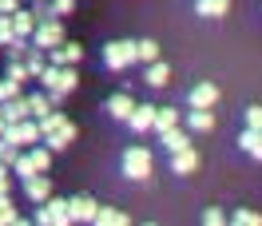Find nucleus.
Returning <instances> with one entry per match:
<instances>
[{
    "instance_id": "f257e3e1",
    "label": "nucleus",
    "mask_w": 262,
    "mask_h": 226,
    "mask_svg": "<svg viewBox=\"0 0 262 226\" xmlns=\"http://www.w3.org/2000/svg\"><path fill=\"white\" fill-rule=\"evenodd\" d=\"M36 123H40V143L48 147V151H68V147L76 143V123L64 111H56V107L48 115H40Z\"/></svg>"
},
{
    "instance_id": "f03ea898",
    "label": "nucleus",
    "mask_w": 262,
    "mask_h": 226,
    "mask_svg": "<svg viewBox=\"0 0 262 226\" xmlns=\"http://www.w3.org/2000/svg\"><path fill=\"white\" fill-rule=\"evenodd\" d=\"M36 80H44V96L52 99V107L60 103V99L68 96V92H76V83H80V76H76V64H48Z\"/></svg>"
},
{
    "instance_id": "7ed1b4c3",
    "label": "nucleus",
    "mask_w": 262,
    "mask_h": 226,
    "mask_svg": "<svg viewBox=\"0 0 262 226\" xmlns=\"http://www.w3.org/2000/svg\"><path fill=\"white\" fill-rule=\"evenodd\" d=\"M0 139H8L12 147H20V151H24V147L40 143V123H36V119H16V123H8V127H4V135H0Z\"/></svg>"
},
{
    "instance_id": "20e7f679",
    "label": "nucleus",
    "mask_w": 262,
    "mask_h": 226,
    "mask_svg": "<svg viewBox=\"0 0 262 226\" xmlns=\"http://www.w3.org/2000/svg\"><path fill=\"white\" fill-rule=\"evenodd\" d=\"M151 151L147 147H131L127 155H123V175L135 178V183H143V178H151Z\"/></svg>"
},
{
    "instance_id": "39448f33",
    "label": "nucleus",
    "mask_w": 262,
    "mask_h": 226,
    "mask_svg": "<svg viewBox=\"0 0 262 226\" xmlns=\"http://www.w3.org/2000/svg\"><path fill=\"white\" fill-rule=\"evenodd\" d=\"M103 64L112 67V72H123V67L135 64V40H115L103 48Z\"/></svg>"
},
{
    "instance_id": "423d86ee",
    "label": "nucleus",
    "mask_w": 262,
    "mask_h": 226,
    "mask_svg": "<svg viewBox=\"0 0 262 226\" xmlns=\"http://www.w3.org/2000/svg\"><path fill=\"white\" fill-rule=\"evenodd\" d=\"M32 36H36V48L48 52V48H56V44H64V24H60L56 16L52 20H36Z\"/></svg>"
},
{
    "instance_id": "0eeeda50",
    "label": "nucleus",
    "mask_w": 262,
    "mask_h": 226,
    "mask_svg": "<svg viewBox=\"0 0 262 226\" xmlns=\"http://www.w3.org/2000/svg\"><path fill=\"white\" fill-rule=\"evenodd\" d=\"M36 222L40 226H68V198H44L36 210Z\"/></svg>"
},
{
    "instance_id": "6e6552de",
    "label": "nucleus",
    "mask_w": 262,
    "mask_h": 226,
    "mask_svg": "<svg viewBox=\"0 0 262 226\" xmlns=\"http://www.w3.org/2000/svg\"><path fill=\"white\" fill-rule=\"evenodd\" d=\"M171 171H175V175H195L199 171V155H195L191 143L179 147V151H171Z\"/></svg>"
},
{
    "instance_id": "1a4fd4ad",
    "label": "nucleus",
    "mask_w": 262,
    "mask_h": 226,
    "mask_svg": "<svg viewBox=\"0 0 262 226\" xmlns=\"http://www.w3.org/2000/svg\"><path fill=\"white\" fill-rule=\"evenodd\" d=\"M92 214H96V198H88V194L68 198V222H92Z\"/></svg>"
},
{
    "instance_id": "9d476101",
    "label": "nucleus",
    "mask_w": 262,
    "mask_h": 226,
    "mask_svg": "<svg viewBox=\"0 0 262 226\" xmlns=\"http://www.w3.org/2000/svg\"><path fill=\"white\" fill-rule=\"evenodd\" d=\"M187 103H191V107H199V111H211L214 103H219V87H214V83H199V87H191Z\"/></svg>"
},
{
    "instance_id": "9b49d317",
    "label": "nucleus",
    "mask_w": 262,
    "mask_h": 226,
    "mask_svg": "<svg viewBox=\"0 0 262 226\" xmlns=\"http://www.w3.org/2000/svg\"><path fill=\"white\" fill-rule=\"evenodd\" d=\"M83 60V48L80 44H56V48H48V64H80Z\"/></svg>"
},
{
    "instance_id": "f8f14e48",
    "label": "nucleus",
    "mask_w": 262,
    "mask_h": 226,
    "mask_svg": "<svg viewBox=\"0 0 262 226\" xmlns=\"http://www.w3.org/2000/svg\"><path fill=\"white\" fill-rule=\"evenodd\" d=\"M24 194H28L32 202H44V198L52 194V178L48 175H28L24 178Z\"/></svg>"
},
{
    "instance_id": "ddd939ff",
    "label": "nucleus",
    "mask_w": 262,
    "mask_h": 226,
    "mask_svg": "<svg viewBox=\"0 0 262 226\" xmlns=\"http://www.w3.org/2000/svg\"><path fill=\"white\" fill-rule=\"evenodd\" d=\"M151 119H155V107L151 103H135L127 115V127L131 131H151Z\"/></svg>"
},
{
    "instance_id": "4468645a",
    "label": "nucleus",
    "mask_w": 262,
    "mask_h": 226,
    "mask_svg": "<svg viewBox=\"0 0 262 226\" xmlns=\"http://www.w3.org/2000/svg\"><path fill=\"white\" fill-rule=\"evenodd\" d=\"M0 115H4V123H16V119H28V99L24 96H12L0 103Z\"/></svg>"
},
{
    "instance_id": "2eb2a0df",
    "label": "nucleus",
    "mask_w": 262,
    "mask_h": 226,
    "mask_svg": "<svg viewBox=\"0 0 262 226\" xmlns=\"http://www.w3.org/2000/svg\"><path fill=\"white\" fill-rule=\"evenodd\" d=\"M167 80H171V67H167L163 60H151L147 72H143V83H147V87H167Z\"/></svg>"
},
{
    "instance_id": "dca6fc26",
    "label": "nucleus",
    "mask_w": 262,
    "mask_h": 226,
    "mask_svg": "<svg viewBox=\"0 0 262 226\" xmlns=\"http://www.w3.org/2000/svg\"><path fill=\"white\" fill-rule=\"evenodd\" d=\"M32 28H36V12H32V8H16V12H12V32L28 40Z\"/></svg>"
},
{
    "instance_id": "f3484780",
    "label": "nucleus",
    "mask_w": 262,
    "mask_h": 226,
    "mask_svg": "<svg viewBox=\"0 0 262 226\" xmlns=\"http://www.w3.org/2000/svg\"><path fill=\"white\" fill-rule=\"evenodd\" d=\"M195 12L207 16V20H219V16L230 12V0H195Z\"/></svg>"
},
{
    "instance_id": "a211bd4d",
    "label": "nucleus",
    "mask_w": 262,
    "mask_h": 226,
    "mask_svg": "<svg viewBox=\"0 0 262 226\" xmlns=\"http://www.w3.org/2000/svg\"><path fill=\"white\" fill-rule=\"evenodd\" d=\"M131 107H135V99H131L127 92H115V96L107 99V111H112L115 119H123V123H127V115H131Z\"/></svg>"
},
{
    "instance_id": "6ab92c4d",
    "label": "nucleus",
    "mask_w": 262,
    "mask_h": 226,
    "mask_svg": "<svg viewBox=\"0 0 262 226\" xmlns=\"http://www.w3.org/2000/svg\"><path fill=\"white\" fill-rule=\"evenodd\" d=\"M92 222H99V226H123V222H127V214H123V210H115V207H96Z\"/></svg>"
},
{
    "instance_id": "aec40b11",
    "label": "nucleus",
    "mask_w": 262,
    "mask_h": 226,
    "mask_svg": "<svg viewBox=\"0 0 262 226\" xmlns=\"http://www.w3.org/2000/svg\"><path fill=\"white\" fill-rule=\"evenodd\" d=\"M187 127H191V131H214V107H211V111H199V107H191V115H187Z\"/></svg>"
},
{
    "instance_id": "412c9836",
    "label": "nucleus",
    "mask_w": 262,
    "mask_h": 226,
    "mask_svg": "<svg viewBox=\"0 0 262 226\" xmlns=\"http://www.w3.org/2000/svg\"><path fill=\"white\" fill-rule=\"evenodd\" d=\"M183 115L175 111V107H155V119H151V127L155 131H167V127H179Z\"/></svg>"
},
{
    "instance_id": "4be33fe9",
    "label": "nucleus",
    "mask_w": 262,
    "mask_h": 226,
    "mask_svg": "<svg viewBox=\"0 0 262 226\" xmlns=\"http://www.w3.org/2000/svg\"><path fill=\"white\" fill-rule=\"evenodd\" d=\"M20 64L28 67V76H32V80H36V76H40V72L48 67V60H44V52H40V48H28V52H24V56H20Z\"/></svg>"
},
{
    "instance_id": "5701e85b",
    "label": "nucleus",
    "mask_w": 262,
    "mask_h": 226,
    "mask_svg": "<svg viewBox=\"0 0 262 226\" xmlns=\"http://www.w3.org/2000/svg\"><path fill=\"white\" fill-rule=\"evenodd\" d=\"M28 159H32L36 175H48V171H52V151H48V147H36V143H32V151H28Z\"/></svg>"
},
{
    "instance_id": "b1692460",
    "label": "nucleus",
    "mask_w": 262,
    "mask_h": 226,
    "mask_svg": "<svg viewBox=\"0 0 262 226\" xmlns=\"http://www.w3.org/2000/svg\"><path fill=\"white\" fill-rule=\"evenodd\" d=\"M28 99V115H32V119H40V115H48L52 111V99L44 96V92H36V96H24Z\"/></svg>"
},
{
    "instance_id": "393cba45",
    "label": "nucleus",
    "mask_w": 262,
    "mask_h": 226,
    "mask_svg": "<svg viewBox=\"0 0 262 226\" xmlns=\"http://www.w3.org/2000/svg\"><path fill=\"white\" fill-rule=\"evenodd\" d=\"M159 139H163V147H167V151H179V147H187V143H191V139H187V135H183L179 127H167V131H159Z\"/></svg>"
},
{
    "instance_id": "a878e982",
    "label": "nucleus",
    "mask_w": 262,
    "mask_h": 226,
    "mask_svg": "<svg viewBox=\"0 0 262 226\" xmlns=\"http://www.w3.org/2000/svg\"><path fill=\"white\" fill-rule=\"evenodd\" d=\"M135 60H143V64L159 60V44L155 40H135Z\"/></svg>"
},
{
    "instance_id": "bb28decb",
    "label": "nucleus",
    "mask_w": 262,
    "mask_h": 226,
    "mask_svg": "<svg viewBox=\"0 0 262 226\" xmlns=\"http://www.w3.org/2000/svg\"><path fill=\"white\" fill-rule=\"evenodd\" d=\"M238 143H243V151H246V155H254V159L262 155V139H258V131H254V127H246Z\"/></svg>"
},
{
    "instance_id": "cd10ccee",
    "label": "nucleus",
    "mask_w": 262,
    "mask_h": 226,
    "mask_svg": "<svg viewBox=\"0 0 262 226\" xmlns=\"http://www.w3.org/2000/svg\"><path fill=\"white\" fill-rule=\"evenodd\" d=\"M12 222H20V214H16V207H12V198L0 194V226H12Z\"/></svg>"
},
{
    "instance_id": "c85d7f7f",
    "label": "nucleus",
    "mask_w": 262,
    "mask_h": 226,
    "mask_svg": "<svg viewBox=\"0 0 262 226\" xmlns=\"http://www.w3.org/2000/svg\"><path fill=\"white\" fill-rule=\"evenodd\" d=\"M16 40V32H12V16H0V48H8Z\"/></svg>"
},
{
    "instance_id": "c756f323",
    "label": "nucleus",
    "mask_w": 262,
    "mask_h": 226,
    "mask_svg": "<svg viewBox=\"0 0 262 226\" xmlns=\"http://www.w3.org/2000/svg\"><path fill=\"white\" fill-rule=\"evenodd\" d=\"M12 96H20V83L4 76V80H0V103H4V99H12Z\"/></svg>"
},
{
    "instance_id": "7c9ffc66",
    "label": "nucleus",
    "mask_w": 262,
    "mask_h": 226,
    "mask_svg": "<svg viewBox=\"0 0 262 226\" xmlns=\"http://www.w3.org/2000/svg\"><path fill=\"white\" fill-rule=\"evenodd\" d=\"M234 222H238V226H258V210H234Z\"/></svg>"
},
{
    "instance_id": "2f4dec72",
    "label": "nucleus",
    "mask_w": 262,
    "mask_h": 226,
    "mask_svg": "<svg viewBox=\"0 0 262 226\" xmlns=\"http://www.w3.org/2000/svg\"><path fill=\"white\" fill-rule=\"evenodd\" d=\"M8 80H16V83H24V80H32V76H28V67L20 64V60H12V64H8Z\"/></svg>"
},
{
    "instance_id": "473e14b6",
    "label": "nucleus",
    "mask_w": 262,
    "mask_h": 226,
    "mask_svg": "<svg viewBox=\"0 0 262 226\" xmlns=\"http://www.w3.org/2000/svg\"><path fill=\"white\" fill-rule=\"evenodd\" d=\"M48 8H52V16H72V8H76V0H52Z\"/></svg>"
},
{
    "instance_id": "72a5a7b5",
    "label": "nucleus",
    "mask_w": 262,
    "mask_h": 226,
    "mask_svg": "<svg viewBox=\"0 0 262 226\" xmlns=\"http://www.w3.org/2000/svg\"><path fill=\"white\" fill-rule=\"evenodd\" d=\"M16 151H20V147H12L8 139H0V163H12V159H16Z\"/></svg>"
},
{
    "instance_id": "f704fd0d",
    "label": "nucleus",
    "mask_w": 262,
    "mask_h": 226,
    "mask_svg": "<svg viewBox=\"0 0 262 226\" xmlns=\"http://www.w3.org/2000/svg\"><path fill=\"white\" fill-rule=\"evenodd\" d=\"M246 127H262V107H246Z\"/></svg>"
},
{
    "instance_id": "c9c22d12",
    "label": "nucleus",
    "mask_w": 262,
    "mask_h": 226,
    "mask_svg": "<svg viewBox=\"0 0 262 226\" xmlns=\"http://www.w3.org/2000/svg\"><path fill=\"white\" fill-rule=\"evenodd\" d=\"M203 222H207V226H219V222H223V210H219V207H211L207 214H203Z\"/></svg>"
},
{
    "instance_id": "e433bc0d",
    "label": "nucleus",
    "mask_w": 262,
    "mask_h": 226,
    "mask_svg": "<svg viewBox=\"0 0 262 226\" xmlns=\"http://www.w3.org/2000/svg\"><path fill=\"white\" fill-rule=\"evenodd\" d=\"M20 8V0H0V16H12Z\"/></svg>"
},
{
    "instance_id": "4c0bfd02",
    "label": "nucleus",
    "mask_w": 262,
    "mask_h": 226,
    "mask_svg": "<svg viewBox=\"0 0 262 226\" xmlns=\"http://www.w3.org/2000/svg\"><path fill=\"white\" fill-rule=\"evenodd\" d=\"M4 127H8V123H4V115H0V135H4Z\"/></svg>"
},
{
    "instance_id": "58836bf2",
    "label": "nucleus",
    "mask_w": 262,
    "mask_h": 226,
    "mask_svg": "<svg viewBox=\"0 0 262 226\" xmlns=\"http://www.w3.org/2000/svg\"><path fill=\"white\" fill-rule=\"evenodd\" d=\"M36 4H48V0H36Z\"/></svg>"
}]
</instances>
